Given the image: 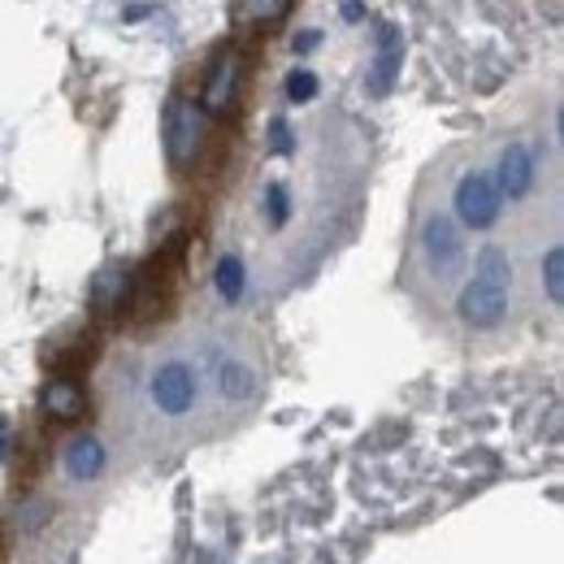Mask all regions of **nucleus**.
I'll return each instance as SVG.
<instances>
[{"mask_svg":"<svg viewBox=\"0 0 564 564\" xmlns=\"http://www.w3.org/2000/svg\"><path fill=\"white\" fill-rule=\"evenodd\" d=\"M9 552H13V534L4 530V521H0V564L9 561Z\"/></svg>","mask_w":564,"mask_h":564,"instance_id":"obj_22","label":"nucleus"},{"mask_svg":"<svg viewBox=\"0 0 564 564\" xmlns=\"http://www.w3.org/2000/svg\"><path fill=\"white\" fill-rule=\"evenodd\" d=\"M239 83H243V53L230 44V48H221V53L213 57L209 74H205V87H200V109H205V113H213V118H221V113L235 105Z\"/></svg>","mask_w":564,"mask_h":564,"instance_id":"obj_8","label":"nucleus"},{"mask_svg":"<svg viewBox=\"0 0 564 564\" xmlns=\"http://www.w3.org/2000/svg\"><path fill=\"white\" fill-rule=\"evenodd\" d=\"M44 465H48V447H44V434H31L26 443H22V452H18V487H31L40 474H44Z\"/></svg>","mask_w":564,"mask_h":564,"instance_id":"obj_14","label":"nucleus"},{"mask_svg":"<svg viewBox=\"0 0 564 564\" xmlns=\"http://www.w3.org/2000/svg\"><path fill=\"white\" fill-rule=\"evenodd\" d=\"M187 248H192V235L174 230L161 248H152L131 270V304H127V326L131 330L148 335V330H156L174 317L178 291H183V270H187Z\"/></svg>","mask_w":564,"mask_h":564,"instance_id":"obj_1","label":"nucleus"},{"mask_svg":"<svg viewBox=\"0 0 564 564\" xmlns=\"http://www.w3.org/2000/svg\"><path fill=\"white\" fill-rule=\"evenodd\" d=\"M152 404L165 417H183L196 404V373H192L187 360H170L152 373Z\"/></svg>","mask_w":564,"mask_h":564,"instance_id":"obj_9","label":"nucleus"},{"mask_svg":"<svg viewBox=\"0 0 564 564\" xmlns=\"http://www.w3.org/2000/svg\"><path fill=\"white\" fill-rule=\"evenodd\" d=\"M265 213H270V226L279 230V226H286V213H291V205H286V187H265Z\"/></svg>","mask_w":564,"mask_h":564,"instance_id":"obj_19","label":"nucleus"},{"mask_svg":"<svg viewBox=\"0 0 564 564\" xmlns=\"http://www.w3.org/2000/svg\"><path fill=\"white\" fill-rule=\"evenodd\" d=\"M322 44V35L317 31H304V35H295V53H308V48H317Z\"/></svg>","mask_w":564,"mask_h":564,"instance_id":"obj_21","label":"nucleus"},{"mask_svg":"<svg viewBox=\"0 0 564 564\" xmlns=\"http://www.w3.org/2000/svg\"><path fill=\"white\" fill-rule=\"evenodd\" d=\"M344 13H348V22H360L365 18V4L360 0H344Z\"/></svg>","mask_w":564,"mask_h":564,"instance_id":"obj_23","label":"nucleus"},{"mask_svg":"<svg viewBox=\"0 0 564 564\" xmlns=\"http://www.w3.org/2000/svg\"><path fill=\"white\" fill-rule=\"evenodd\" d=\"M286 13H291V0H230L235 26L239 31H252V35L279 31L282 22H286Z\"/></svg>","mask_w":564,"mask_h":564,"instance_id":"obj_12","label":"nucleus"},{"mask_svg":"<svg viewBox=\"0 0 564 564\" xmlns=\"http://www.w3.org/2000/svg\"><path fill=\"white\" fill-rule=\"evenodd\" d=\"M100 469H105V447H100L91 434L74 438L70 447H66V474H70V478H78V482H91Z\"/></svg>","mask_w":564,"mask_h":564,"instance_id":"obj_13","label":"nucleus"},{"mask_svg":"<svg viewBox=\"0 0 564 564\" xmlns=\"http://www.w3.org/2000/svg\"><path fill=\"white\" fill-rule=\"evenodd\" d=\"M213 279H217V295H221L226 304H235V300L243 295V282H248V274H243V261H239V257H221Z\"/></svg>","mask_w":564,"mask_h":564,"instance_id":"obj_15","label":"nucleus"},{"mask_svg":"<svg viewBox=\"0 0 564 564\" xmlns=\"http://www.w3.org/2000/svg\"><path fill=\"white\" fill-rule=\"evenodd\" d=\"M495 183H499V196L503 200H525L530 187H534V152L525 143H508L503 156H499Z\"/></svg>","mask_w":564,"mask_h":564,"instance_id":"obj_10","label":"nucleus"},{"mask_svg":"<svg viewBox=\"0 0 564 564\" xmlns=\"http://www.w3.org/2000/svg\"><path fill=\"white\" fill-rule=\"evenodd\" d=\"M400 66H404V35L395 26H378V57H373V70H369V91L387 96L400 78Z\"/></svg>","mask_w":564,"mask_h":564,"instance_id":"obj_11","label":"nucleus"},{"mask_svg":"<svg viewBox=\"0 0 564 564\" xmlns=\"http://www.w3.org/2000/svg\"><path fill=\"white\" fill-rule=\"evenodd\" d=\"M508 291H512V261L499 243H487L474 261V279L465 282L456 313L469 330H495L508 317Z\"/></svg>","mask_w":564,"mask_h":564,"instance_id":"obj_2","label":"nucleus"},{"mask_svg":"<svg viewBox=\"0 0 564 564\" xmlns=\"http://www.w3.org/2000/svg\"><path fill=\"white\" fill-rule=\"evenodd\" d=\"M205 109L196 105V100H183V96H174L170 105H165V161H170V174L174 178H192L196 174V165H200V156H205Z\"/></svg>","mask_w":564,"mask_h":564,"instance_id":"obj_3","label":"nucleus"},{"mask_svg":"<svg viewBox=\"0 0 564 564\" xmlns=\"http://www.w3.org/2000/svg\"><path fill=\"white\" fill-rule=\"evenodd\" d=\"M317 96V74L308 70H291L286 74V100H295V105H308Z\"/></svg>","mask_w":564,"mask_h":564,"instance_id":"obj_18","label":"nucleus"},{"mask_svg":"<svg viewBox=\"0 0 564 564\" xmlns=\"http://www.w3.org/2000/svg\"><path fill=\"white\" fill-rule=\"evenodd\" d=\"M422 252H425V261L438 270V279L460 274V270H465V239H460V226H456L452 217H443V213L425 217Z\"/></svg>","mask_w":564,"mask_h":564,"instance_id":"obj_7","label":"nucleus"},{"mask_svg":"<svg viewBox=\"0 0 564 564\" xmlns=\"http://www.w3.org/2000/svg\"><path fill=\"white\" fill-rule=\"evenodd\" d=\"M543 282H547V300H552V304H561L564 300V252H561V243H552V248H547V257H543Z\"/></svg>","mask_w":564,"mask_h":564,"instance_id":"obj_16","label":"nucleus"},{"mask_svg":"<svg viewBox=\"0 0 564 564\" xmlns=\"http://www.w3.org/2000/svg\"><path fill=\"white\" fill-rule=\"evenodd\" d=\"M40 417L44 425H57V430H70L91 417V395L83 387V378L74 373H53L40 391Z\"/></svg>","mask_w":564,"mask_h":564,"instance_id":"obj_5","label":"nucleus"},{"mask_svg":"<svg viewBox=\"0 0 564 564\" xmlns=\"http://www.w3.org/2000/svg\"><path fill=\"white\" fill-rule=\"evenodd\" d=\"M270 143H274V152H279V156H291V152H295V140H291V127H286L282 118H274V122H270Z\"/></svg>","mask_w":564,"mask_h":564,"instance_id":"obj_20","label":"nucleus"},{"mask_svg":"<svg viewBox=\"0 0 564 564\" xmlns=\"http://www.w3.org/2000/svg\"><path fill=\"white\" fill-rule=\"evenodd\" d=\"M221 395H230V400H248V395H252V373H248L243 365L226 360V365H221Z\"/></svg>","mask_w":564,"mask_h":564,"instance_id":"obj_17","label":"nucleus"},{"mask_svg":"<svg viewBox=\"0 0 564 564\" xmlns=\"http://www.w3.org/2000/svg\"><path fill=\"white\" fill-rule=\"evenodd\" d=\"M127 304H131V265L113 261L91 279L87 313L100 330H109V326H127Z\"/></svg>","mask_w":564,"mask_h":564,"instance_id":"obj_6","label":"nucleus"},{"mask_svg":"<svg viewBox=\"0 0 564 564\" xmlns=\"http://www.w3.org/2000/svg\"><path fill=\"white\" fill-rule=\"evenodd\" d=\"M452 209H456V221L469 226V230H491L503 213V196H499V183L487 170H469L460 174L456 192H452Z\"/></svg>","mask_w":564,"mask_h":564,"instance_id":"obj_4","label":"nucleus"}]
</instances>
